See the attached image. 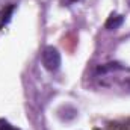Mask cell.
<instances>
[{
    "label": "cell",
    "instance_id": "6da1fadb",
    "mask_svg": "<svg viewBox=\"0 0 130 130\" xmlns=\"http://www.w3.org/2000/svg\"><path fill=\"white\" fill-rule=\"evenodd\" d=\"M41 61H42V65L48 71H56L61 67V55L55 47H45L42 50Z\"/></svg>",
    "mask_w": 130,
    "mask_h": 130
},
{
    "label": "cell",
    "instance_id": "7a4b0ae2",
    "mask_svg": "<svg viewBox=\"0 0 130 130\" xmlns=\"http://www.w3.org/2000/svg\"><path fill=\"white\" fill-rule=\"evenodd\" d=\"M123 21H124V18L121 17V15H110L109 17V20L106 21V29H109V30H112V29H117V27H120L121 24H123Z\"/></svg>",
    "mask_w": 130,
    "mask_h": 130
},
{
    "label": "cell",
    "instance_id": "3957f363",
    "mask_svg": "<svg viewBox=\"0 0 130 130\" xmlns=\"http://www.w3.org/2000/svg\"><path fill=\"white\" fill-rule=\"evenodd\" d=\"M0 130H20L17 127H14L11 123H8L6 120H0Z\"/></svg>",
    "mask_w": 130,
    "mask_h": 130
},
{
    "label": "cell",
    "instance_id": "277c9868",
    "mask_svg": "<svg viewBox=\"0 0 130 130\" xmlns=\"http://www.w3.org/2000/svg\"><path fill=\"white\" fill-rule=\"evenodd\" d=\"M127 3H129V5H130V0H127Z\"/></svg>",
    "mask_w": 130,
    "mask_h": 130
}]
</instances>
